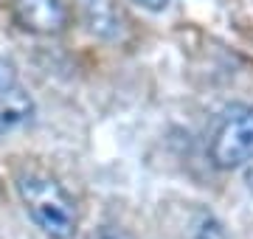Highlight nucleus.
Wrapping results in <instances>:
<instances>
[{
	"instance_id": "nucleus-1",
	"label": "nucleus",
	"mask_w": 253,
	"mask_h": 239,
	"mask_svg": "<svg viewBox=\"0 0 253 239\" xmlns=\"http://www.w3.org/2000/svg\"><path fill=\"white\" fill-rule=\"evenodd\" d=\"M17 192L34 225L48 239H71L76 234L79 225L76 202L56 177L37 169H26L17 177Z\"/></svg>"
},
{
	"instance_id": "nucleus-2",
	"label": "nucleus",
	"mask_w": 253,
	"mask_h": 239,
	"mask_svg": "<svg viewBox=\"0 0 253 239\" xmlns=\"http://www.w3.org/2000/svg\"><path fill=\"white\" fill-rule=\"evenodd\" d=\"M208 158L219 169H236L253 160V107H231L208 141Z\"/></svg>"
},
{
	"instance_id": "nucleus-3",
	"label": "nucleus",
	"mask_w": 253,
	"mask_h": 239,
	"mask_svg": "<svg viewBox=\"0 0 253 239\" xmlns=\"http://www.w3.org/2000/svg\"><path fill=\"white\" fill-rule=\"evenodd\" d=\"M34 116V101L20 84L14 65L0 56V135L20 129Z\"/></svg>"
},
{
	"instance_id": "nucleus-4",
	"label": "nucleus",
	"mask_w": 253,
	"mask_h": 239,
	"mask_svg": "<svg viewBox=\"0 0 253 239\" xmlns=\"http://www.w3.org/2000/svg\"><path fill=\"white\" fill-rule=\"evenodd\" d=\"M11 14L20 28L31 34H59L68 26V6L65 0H14Z\"/></svg>"
},
{
	"instance_id": "nucleus-5",
	"label": "nucleus",
	"mask_w": 253,
	"mask_h": 239,
	"mask_svg": "<svg viewBox=\"0 0 253 239\" xmlns=\"http://www.w3.org/2000/svg\"><path fill=\"white\" fill-rule=\"evenodd\" d=\"M84 23L96 37L116 40L121 34V11L116 9V0H79Z\"/></svg>"
},
{
	"instance_id": "nucleus-6",
	"label": "nucleus",
	"mask_w": 253,
	"mask_h": 239,
	"mask_svg": "<svg viewBox=\"0 0 253 239\" xmlns=\"http://www.w3.org/2000/svg\"><path fill=\"white\" fill-rule=\"evenodd\" d=\"M186 239H228V234H225V228H222V222H219L211 211H197L194 220L189 222Z\"/></svg>"
},
{
	"instance_id": "nucleus-7",
	"label": "nucleus",
	"mask_w": 253,
	"mask_h": 239,
	"mask_svg": "<svg viewBox=\"0 0 253 239\" xmlns=\"http://www.w3.org/2000/svg\"><path fill=\"white\" fill-rule=\"evenodd\" d=\"M135 3L146 11H163L166 6H169V0H135Z\"/></svg>"
},
{
	"instance_id": "nucleus-8",
	"label": "nucleus",
	"mask_w": 253,
	"mask_h": 239,
	"mask_svg": "<svg viewBox=\"0 0 253 239\" xmlns=\"http://www.w3.org/2000/svg\"><path fill=\"white\" fill-rule=\"evenodd\" d=\"M245 183H248V189H251V194H253V166L245 172Z\"/></svg>"
}]
</instances>
